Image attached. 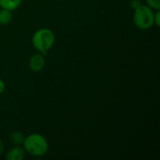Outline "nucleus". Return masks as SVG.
I'll return each instance as SVG.
<instances>
[{"instance_id":"4","label":"nucleus","mask_w":160,"mask_h":160,"mask_svg":"<svg viewBox=\"0 0 160 160\" xmlns=\"http://www.w3.org/2000/svg\"><path fill=\"white\" fill-rule=\"evenodd\" d=\"M45 55L42 54L41 52H37L35 54H33L30 59H29V68L33 71V72H39L41 71L44 67H45Z\"/></svg>"},{"instance_id":"1","label":"nucleus","mask_w":160,"mask_h":160,"mask_svg":"<svg viewBox=\"0 0 160 160\" xmlns=\"http://www.w3.org/2000/svg\"><path fill=\"white\" fill-rule=\"evenodd\" d=\"M22 145L25 153L35 158L45 156L49 150V144L46 138L38 133H33L26 136Z\"/></svg>"},{"instance_id":"2","label":"nucleus","mask_w":160,"mask_h":160,"mask_svg":"<svg viewBox=\"0 0 160 160\" xmlns=\"http://www.w3.org/2000/svg\"><path fill=\"white\" fill-rule=\"evenodd\" d=\"M55 42L54 33L46 27L37 30L32 36V45L33 47L42 54L46 55L47 52L52 48Z\"/></svg>"},{"instance_id":"8","label":"nucleus","mask_w":160,"mask_h":160,"mask_svg":"<svg viewBox=\"0 0 160 160\" xmlns=\"http://www.w3.org/2000/svg\"><path fill=\"white\" fill-rule=\"evenodd\" d=\"M12 20V11L1 8L0 9V25H7Z\"/></svg>"},{"instance_id":"5","label":"nucleus","mask_w":160,"mask_h":160,"mask_svg":"<svg viewBox=\"0 0 160 160\" xmlns=\"http://www.w3.org/2000/svg\"><path fill=\"white\" fill-rule=\"evenodd\" d=\"M24 157H25V151L20 145H14L6 154L7 160H22Z\"/></svg>"},{"instance_id":"13","label":"nucleus","mask_w":160,"mask_h":160,"mask_svg":"<svg viewBox=\"0 0 160 160\" xmlns=\"http://www.w3.org/2000/svg\"><path fill=\"white\" fill-rule=\"evenodd\" d=\"M4 149H5V147H4V144H3V142L0 141V156L4 153Z\"/></svg>"},{"instance_id":"11","label":"nucleus","mask_w":160,"mask_h":160,"mask_svg":"<svg viewBox=\"0 0 160 160\" xmlns=\"http://www.w3.org/2000/svg\"><path fill=\"white\" fill-rule=\"evenodd\" d=\"M160 24V12L159 9L156 10V12L154 13V25L156 26H159Z\"/></svg>"},{"instance_id":"12","label":"nucleus","mask_w":160,"mask_h":160,"mask_svg":"<svg viewBox=\"0 0 160 160\" xmlns=\"http://www.w3.org/2000/svg\"><path fill=\"white\" fill-rule=\"evenodd\" d=\"M6 89V84H5V82L0 78V95H2L4 93Z\"/></svg>"},{"instance_id":"6","label":"nucleus","mask_w":160,"mask_h":160,"mask_svg":"<svg viewBox=\"0 0 160 160\" xmlns=\"http://www.w3.org/2000/svg\"><path fill=\"white\" fill-rule=\"evenodd\" d=\"M22 2V0H0V8L12 11L18 8Z\"/></svg>"},{"instance_id":"9","label":"nucleus","mask_w":160,"mask_h":160,"mask_svg":"<svg viewBox=\"0 0 160 160\" xmlns=\"http://www.w3.org/2000/svg\"><path fill=\"white\" fill-rule=\"evenodd\" d=\"M146 5L154 10L160 9V0H145Z\"/></svg>"},{"instance_id":"7","label":"nucleus","mask_w":160,"mask_h":160,"mask_svg":"<svg viewBox=\"0 0 160 160\" xmlns=\"http://www.w3.org/2000/svg\"><path fill=\"white\" fill-rule=\"evenodd\" d=\"M25 136L21 131H13L9 135V142L12 145H22Z\"/></svg>"},{"instance_id":"10","label":"nucleus","mask_w":160,"mask_h":160,"mask_svg":"<svg viewBox=\"0 0 160 160\" xmlns=\"http://www.w3.org/2000/svg\"><path fill=\"white\" fill-rule=\"evenodd\" d=\"M142 4V1L141 0H130L129 2V6L130 8L134 10L136 8H138L139 7H141Z\"/></svg>"},{"instance_id":"3","label":"nucleus","mask_w":160,"mask_h":160,"mask_svg":"<svg viewBox=\"0 0 160 160\" xmlns=\"http://www.w3.org/2000/svg\"><path fill=\"white\" fill-rule=\"evenodd\" d=\"M155 11L147 5H142L134 9L133 22L134 24L141 30H148L154 25Z\"/></svg>"}]
</instances>
